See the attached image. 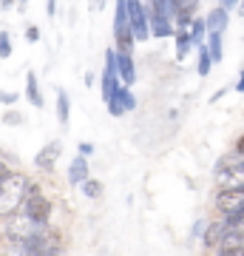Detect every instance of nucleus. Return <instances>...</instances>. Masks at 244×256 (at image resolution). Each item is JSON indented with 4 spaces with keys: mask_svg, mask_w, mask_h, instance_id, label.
I'll use <instances>...</instances> for the list:
<instances>
[{
    "mask_svg": "<svg viewBox=\"0 0 244 256\" xmlns=\"http://www.w3.org/2000/svg\"><path fill=\"white\" fill-rule=\"evenodd\" d=\"M57 120H60L63 128H68V120H71V97L65 92H57Z\"/></svg>",
    "mask_w": 244,
    "mask_h": 256,
    "instance_id": "17",
    "label": "nucleus"
},
{
    "mask_svg": "<svg viewBox=\"0 0 244 256\" xmlns=\"http://www.w3.org/2000/svg\"><path fill=\"white\" fill-rule=\"evenodd\" d=\"M26 97L28 102L34 106V108H43V94H40V82H37V74L34 72H28L26 74Z\"/></svg>",
    "mask_w": 244,
    "mask_h": 256,
    "instance_id": "13",
    "label": "nucleus"
},
{
    "mask_svg": "<svg viewBox=\"0 0 244 256\" xmlns=\"http://www.w3.org/2000/svg\"><path fill=\"white\" fill-rule=\"evenodd\" d=\"M188 34H190V43L193 48H199L205 43V37H208V26H205V18H193L188 26Z\"/></svg>",
    "mask_w": 244,
    "mask_h": 256,
    "instance_id": "15",
    "label": "nucleus"
},
{
    "mask_svg": "<svg viewBox=\"0 0 244 256\" xmlns=\"http://www.w3.org/2000/svg\"><path fill=\"white\" fill-rule=\"evenodd\" d=\"M205 46H208V52H210L213 66L225 60V34H222V32H208V37H205Z\"/></svg>",
    "mask_w": 244,
    "mask_h": 256,
    "instance_id": "11",
    "label": "nucleus"
},
{
    "mask_svg": "<svg viewBox=\"0 0 244 256\" xmlns=\"http://www.w3.org/2000/svg\"><path fill=\"white\" fill-rule=\"evenodd\" d=\"M199 9V0H171V18L176 12H185V14H196Z\"/></svg>",
    "mask_w": 244,
    "mask_h": 256,
    "instance_id": "20",
    "label": "nucleus"
},
{
    "mask_svg": "<svg viewBox=\"0 0 244 256\" xmlns=\"http://www.w3.org/2000/svg\"><path fill=\"white\" fill-rule=\"evenodd\" d=\"M219 6H222V9H236V6H239V0H219Z\"/></svg>",
    "mask_w": 244,
    "mask_h": 256,
    "instance_id": "31",
    "label": "nucleus"
},
{
    "mask_svg": "<svg viewBox=\"0 0 244 256\" xmlns=\"http://www.w3.org/2000/svg\"><path fill=\"white\" fill-rule=\"evenodd\" d=\"M9 176H11V168H9L6 162H0V182H6Z\"/></svg>",
    "mask_w": 244,
    "mask_h": 256,
    "instance_id": "29",
    "label": "nucleus"
},
{
    "mask_svg": "<svg viewBox=\"0 0 244 256\" xmlns=\"http://www.w3.org/2000/svg\"><path fill=\"white\" fill-rule=\"evenodd\" d=\"M219 254L216 256H244V245H239V248H216Z\"/></svg>",
    "mask_w": 244,
    "mask_h": 256,
    "instance_id": "24",
    "label": "nucleus"
},
{
    "mask_svg": "<svg viewBox=\"0 0 244 256\" xmlns=\"http://www.w3.org/2000/svg\"><path fill=\"white\" fill-rule=\"evenodd\" d=\"M23 214L28 220L40 222V225H48V220H51V200H45L37 185H28L26 200H23Z\"/></svg>",
    "mask_w": 244,
    "mask_h": 256,
    "instance_id": "3",
    "label": "nucleus"
},
{
    "mask_svg": "<svg viewBox=\"0 0 244 256\" xmlns=\"http://www.w3.org/2000/svg\"><path fill=\"white\" fill-rule=\"evenodd\" d=\"M242 202H244V185H233V188H225V191L216 194V208L222 214H233Z\"/></svg>",
    "mask_w": 244,
    "mask_h": 256,
    "instance_id": "7",
    "label": "nucleus"
},
{
    "mask_svg": "<svg viewBox=\"0 0 244 256\" xmlns=\"http://www.w3.org/2000/svg\"><path fill=\"white\" fill-rule=\"evenodd\" d=\"M14 102H17L14 92H0V106H14Z\"/></svg>",
    "mask_w": 244,
    "mask_h": 256,
    "instance_id": "25",
    "label": "nucleus"
},
{
    "mask_svg": "<svg viewBox=\"0 0 244 256\" xmlns=\"http://www.w3.org/2000/svg\"><path fill=\"white\" fill-rule=\"evenodd\" d=\"M100 86H102V100L108 102V100H111V94L117 92V88L122 86V82H119L117 72H111V68H105V72H102V77H100Z\"/></svg>",
    "mask_w": 244,
    "mask_h": 256,
    "instance_id": "16",
    "label": "nucleus"
},
{
    "mask_svg": "<svg viewBox=\"0 0 244 256\" xmlns=\"http://www.w3.org/2000/svg\"><path fill=\"white\" fill-rule=\"evenodd\" d=\"M26 40H28V43H37V40H40V28H37V26H28V28H26Z\"/></svg>",
    "mask_w": 244,
    "mask_h": 256,
    "instance_id": "26",
    "label": "nucleus"
},
{
    "mask_svg": "<svg viewBox=\"0 0 244 256\" xmlns=\"http://www.w3.org/2000/svg\"><path fill=\"white\" fill-rule=\"evenodd\" d=\"M77 151H80V156H91V154H94V142H80Z\"/></svg>",
    "mask_w": 244,
    "mask_h": 256,
    "instance_id": "27",
    "label": "nucleus"
},
{
    "mask_svg": "<svg viewBox=\"0 0 244 256\" xmlns=\"http://www.w3.org/2000/svg\"><path fill=\"white\" fill-rule=\"evenodd\" d=\"M148 26H151V37L165 40L173 37V18H171V0H151V9H148Z\"/></svg>",
    "mask_w": 244,
    "mask_h": 256,
    "instance_id": "2",
    "label": "nucleus"
},
{
    "mask_svg": "<svg viewBox=\"0 0 244 256\" xmlns=\"http://www.w3.org/2000/svg\"><path fill=\"white\" fill-rule=\"evenodd\" d=\"M128 9V23L134 32V43H145L151 40V26H148V9H145L142 0H125Z\"/></svg>",
    "mask_w": 244,
    "mask_h": 256,
    "instance_id": "4",
    "label": "nucleus"
},
{
    "mask_svg": "<svg viewBox=\"0 0 244 256\" xmlns=\"http://www.w3.org/2000/svg\"><path fill=\"white\" fill-rule=\"evenodd\" d=\"M102 6H105V0H91V3H88L91 12H102Z\"/></svg>",
    "mask_w": 244,
    "mask_h": 256,
    "instance_id": "32",
    "label": "nucleus"
},
{
    "mask_svg": "<svg viewBox=\"0 0 244 256\" xmlns=\"http://www.w3.org/2000/svg\"><path fill=\"white\" fill-rule=\"evenodd\" d=\"M205 26H208V32H222V34H225L227 26H230V12L222 9V6H216V9L205 18Z\"/></svg>",
    "mask_w": 244,
    "mask_h": 256,
    "instance_id": "12",
    "label": "nucleus"
},
{
    "mask_svg": "<svg viewBox=\"0 0 244 256\" xmlns=\"http://www.w3.org/2000/svg\"><path fill=\"white\" fill-rule=\"evenodd\" d=\"M239 94H244V68H239V80H236V86H233Z\"/></svg>",
    "mask_w": 244,
    "mask_h": 256,
    "instance_id": "30",
    "label": "nucleus"
},
{
    "mask_svg": "<svg viewBox=\"0 0 244 256\" xmlns=\"http://www.w3.org/2000/svg\"><path fill=\"white\" fill-rule=\"evenodd\" d=\"M80 188H82V194H85V200H100L102 194H105V185H102L100 180H91V176L80 185Z\"/></svg>",
    "mask_w": 244,
    "mask_h": 256,
    "instance_id": "19",
    "label": "nucleus"
},
{
    "mask_svg": "<svg viewBox=\"0 0 244 256\" xmlns=\"http://www.w3.org/2000/svg\"><path fill=\"white\" fill-rule=\"evenodd\" d=\"M236 154H239V156H244V134H242L239 140H236Z\"/></svg>",
    "mask_w": 244,
    "mask_h": 256,
    "instance_id": "34",
    "label": "nucleus"
},
{
    "mask_svg": "<svg viewBox=\"0 0 244 256\" xmlns=\"http://www.w3.org/2000/svg\"><path fill=\"white\" fill-rule=\"evenodd\" d=\"M227 92H230V88H227V86H225V88H219V92L213 94V97H210V102H219V100H222V97H225Z\"/></svg>",
    "mask_w": 244,
    "mask_h": 256,
    "instance_id": "33",
    "label": "nucleus"
},
{
    "mask_svg": "<svg viewBox=\"0 0 244 256\" xmlns=\"http://www.w3.org/2000/svg\"><path fill=\"white\" fill-rule=\"evenodd\" d=\"M60 154H63V142H60V140H54V142L43 146V151L37 154L34 165L40 168V171H54V162L60 160Z\"/></svg>",
    "mask_w": 244,
    "mask_h": 256,
    "instance_id": "8",
    "label": "nucleus"
},
{
    "mask_svg": "<svg viewBox=\"0 0 244 256\" xmlns=\"http://www.w3.org/2000/svg\"><path fill=\"white\" fill-rule=\"evenodd\" d=\"M227 230V222L225 216L219 222H208V228H205V234H202V245L205 248H219V242H222V236H225Z\"/></svg>",
    "mask_w": 244,
    "mask_h": 256,
    "instance_id": "9",
    "label": "nucleus"
},
{
    "mask_svg": "<svg viewBox=\"0 0 244 256\" xmlns=\"http://www.w3.org/2000/svg\"><path fill=\"white\" fill-rule=\"evenodd\" d=\"M173 46H176V60H185V57L190 54L193 43H190L188 28H176V32H173Z\"/></svg>",
    "mask_w": 244,
    "mask_h": 256,
    "instance_id": "14",
    "label": "nucleus"
},
{
    "mask_svg": "<svg viewBox=\"0 0 244 256\" xmlns=\"http://www.w3.org/2000/svg\"><path fill=\"white\" fill-rule=\"evenodd\" d=\"M17 3H28V0H17Z\"/></svg>",
    "mask_w": 244,
    "mask_h": 256,
    "instance_id": "37",
    "label": "nucleus"
},
{
    "mask_svg": "<svg viewBox=\"0 0 244 256\" xmlns=\"http://www.w3.org/2000/svg\"><path fill=\"white\" fill-rule=\"evenodd\" d=\"M11 57V37L9 32H0V60H9Z\"/></svg>",
    "mask_w": 244,
    "mask_h": 256,
    "instance_id": "21",
    "label": "nucleus"
},
{
    "mask_svg": "<svg viewBox=\"0 0 244 256\" xmlns=\"http://www.w3.org/2000/svg\"><path fill=\"white\" fill-rule=\"evenodd\" d=\"M14 3H17V0H0V9H11Z\"/></svg>",
    "mask_w": 244,
    "mask_h": 256,
    "instance_id": "35",
    "label": "nucleus"
},
{
    "mask_svg": "<svg viewBox=\"0 0 244 256\" xmlns=\"http://www.w3.org/2000/svg\"><path fill=\"white\" fill-rule=\"evenodd\" d=\"M88 176H91L88 156H74L71 165H68V182H71V185H82Z\"/></svg>",
    "mask_w": 244,
    "mask_h": 256,
    "instance_id": "10",
    "label": "nucleus"
},
{
    "mask_svg": "<svg viewBox=\"0 0 244 256\" xmlns=\"http://www.w3.org/2000/svg\"><path fill=\"white\" fill-rule=\"evenodd\" d=\"M26 176L23 174H14L6 180V182H0V216H11V214H17L23 200H26Z\"/></svg>",
    "mask_w": 244,
    "mask_h": 256,
    "instance_id": "1",
    "label": "nucleus"
},
{
    "mask_svg": "<svg viewBox=\"0 0 244 256\" xmlns=\"http://www.w3.org/2000/svg\"><path fill=\"white\" fill-rule=\"evenodd\" d=\"M117 77L128 88L136 82V66H134V57H131L128 48H117Z\"/></svg>",
    "mask_w": 244,
    "mask_h": 256,
    "instance_id": "6",
    "label": "nucleus"
},
{
    "mask_svg": "<svg viewBox=\"0 0 244 256\" xmlns=\"http://www.w3.org/2000/svg\"><path fill=\"white\" fill-rule=\"evenodd\" d=\"M236 12H239V18H244V0H239V6H236Z\"/></svg>",
    "mask_w": 244,
    "mask_h": 256,
    "instance_id": "36",
    "label": "nucleus"
},
{
    "mask_svg": "<svg viewBox=\"0 0 244 256\" xmlns=\"http://www.w3.org/2000/svg\"><path fill=\"white\" fill-rule=\"evenodd\" d=\"M196 52H199V60H196V74L205 80V77L210 74V68H213V60H210V52H208V46H205V43H202Z\"/></svg>",
    "mask_w": 244,
    "mask_h": 256,
    "instance_id": "18",
    "label": "nucleus"
},
{
    "mask_svg": "<svg viewBox=\"0 0 244 256\" xmlns=\"http://www.w3.org/2000/svg\"><path fill=\"white\" fill-rule=\"evenodd\" d=\"M45 228H48V225H40V222L28 220L26 214H23V216H14V214H11L9 225H6L11 239H28V236H34V234H43Z\"/></svg>",
    "mask_w": 244,
    "mask_h": 256,
    "instance_id": "5",
    "label": "nucleus"
},
{
    "mask_svg": "<svg viewBox=\"0 0 244 256\" xmlns=\"http://www.w3.org/2000/svg\"><path fill=\"white\" fill-rule=\"evenodd\" d=\"M45 14H48V18L57 14V0H45Z\"/></svg>",
    "mask_w": 244,
    "mask_h": 256,
    "instance_id": "28",
    "label": "nucleus"
},
{
    "mask_svg": "<svg viewBox=\"0 0 244 256\" xmlns=\"http://www.w3.org/2000/svg\"><path fill=\"white\" fill-rule=\"evenodd\" d=\"M3 122H6V126H20V122H23V114H20V111H6V114H3Z\"/></svg>",
    "mask_w": 244,
    "mask_h": 256,
    "instance_id": "22",
    "label": "nucleus"
},
{
    "mask_svg": "<svg viewBox=\"0 0 244 256\" xmlns=\"http://www.w3.org/2000/svg\"><path fill=\"white\" fill-rule=\"evenodd\" d=\"M205 228H208V222H205V220H196V222H193V228H190V239H199L202 234H205Z\"/></svg>",
    "mask_w": 244,
    "mask_h": 256,
    "instance_id": "23",
    "label": "nucleus"
}]
</instances>
